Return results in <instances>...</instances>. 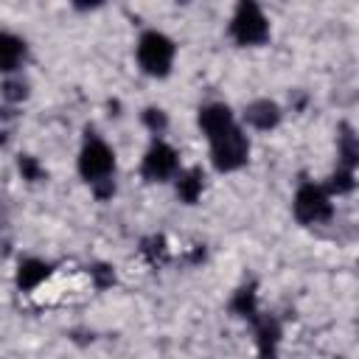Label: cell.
<instances>
[{"mask_svg": "<svg viewBox=\"0 0 359 359\" xmlns=\"http://www.w3.org/2000/svg\"><path fill=\"white\" fill-rule=\"evenodd\" d=\"M140 118H143V126H146L149 132H154V135H163L165 126H168V115H165L160 107H146Z\"/></svg>", "mask_w": 359, "mask_h": 359, "instance_id": "obj_17", "label": "cell"}, {"mask_svg": "<svg viewBox=\"0 0 359 359\" xmlns=\"http://www.w3.org/2000/svg\"><path fill=\"white\" fill-rule=\"evenodd\" d=\"M255 339H258V351H278L280 323L275 317H258L255 320Z\"/></svg>", "mask_w": 359, "mask_h": 359, "instance_id": "obj_13", "label": "cell"}, {"mask_svg": "<svg viewBox=\"0 0 359 359\" xmlns=\"http://www.w3.org/2000/svg\"><path fill=\"white\" fill-rule=\"evenodd\" d=\"M353 185H356V180H353V171H348V168H339L337 165V171H331V177H328V182H325V191L334 196H339V194H348V191H353Z\"/></svg>", "mask_w": 359, "mask_h": 359, "instance_id": "obj_16", "label": "cell"}, {"mask_svg": "<svg viewBox=\"0 0 359 359\" xmlns=\"http://www.w3.org/2000/svg\"><path fill=\"white\" fill-rule=\"evenodd\" d=\"M292 210L294 219L300 224H323L334 216V205H331V194L325 191V185H314V182H303L294 191L292 199Z\"/></svg>", "mask_w": 359, "mask_h": 359, "instance_id": "obj_4", "label": "cell"}, {"mask_svg": "<svg viewBox=\"0 0 359 359\" xmlns=\"http://www.w3.org/2000/svg\"><path fill=\"white\" fill-rule=\"evenodd\" d=\"M247 157H250V140L238 123L233 129H227L224 135L210 140V163L222 174L238 171L247 163Z\"/></svg>", "mask_w": 359, "mask_h": 359, "instance_id": "obj_3", "label": "cell"}, {"mask_svg": "<svg viewBox=\"0 0 359 359\" xmlns=\"http://www.w3.org/2000/svg\"><path fill=\"white\" fill-rule=\"evenodd\" d=\"M25 56H28L25 39H20V36H14V34H8V31L0 34V65H3L6 73H14L17 67H22Z\"/></svg>", "mask_w": 359, "mask_h": 359, "instance_id": "obj_10", "label": "cell"}, {"mask_svg": "<svg viewBox=\"0 0 359 359\" xmlns=\"http://www.w3.org/2000/svg\"><path fill=\"white\" fill-rule=\"evenodd\" d=\"M140 174L146 182H168L180 174V157L174 151V146H168L165 140H154L140 163Z\"/></svg>", "mask_w": 359, "mask_h": 359, "instance_id": "obj_6", "label": "cell"}, {"mask_svg": "<svg viewBox=\"0 0 359 359\" xmlns=\"http://www.w3.org/2000/svg\"><path fill=\"white\" fill-rule=\"evenodd\" d=\"M174 56H177V45L168 34L163 31H143L140 39H137V65L146 76H154V79H163L171 73V65H174Z\"/></svg>", "mask_w": 359, "mask_h": 359, "instance_id": "obj_1", "label": "cell"}, {"mask_svg": "<svg viewBox=\"0 0 359 359\" xmlns=\"http://www.w3.org/2000/svg\"><path fill=\"white\" fill-rule=\"evenodd\" d=\"M230 36L244 48H255L269 39V20L258 3L241 0L236 6L233 17H230Z\"/></svg>", "mask_w": 359, "mask_h": 359, "instance_id": "obj_2", "label": "cell"}, {"mask_svg": "<svg viewBox=\"0 0 359 359\" xmlns=\"http://www.w3.org/2000/svg\"><path fill=\"white\" fill-rule=\"evenodd\" d=\"M230 309H233V314H238V317L255 323V320H258V297H255V289H252V286H241V289L233 294Z\"/></svg>", "mask_w": 359, "mask_h": 359, "instance_id": "obj_14", "label": "cell"}, {"mask_svg": "<svg viewBox=\"0 0 359 359\" xmlns=\"http://www.w3.org/2000/svg\"><path fill=\"white\" fill-rule=\"evenodd\" d=\"M196 123H199V129H202V135L208 137V143L213 140V137H219V135H224L227 129H233L236 126V118H233V109L227 107V104H205L202 109H199V118H196Z\"/></svg>", "mask_w": 359, "mask_h": 359, "instance_id": "obj_7", "label": "cell"}, {"mask_svg": "<svg viewBox=\"0 0 359 359\" xmlns=\"http://www.w3.org/2000/svg\"><path fill=\"white\" fill-rule=\"evenodd\" d=\"M140 255L149 261V264H163L165 255H168V244L163 236H149L140 241Z\"/></svg>", "mask_w": 359, "mask_h": 359, "instance_id": "obj_15", "label": "cell"}, {"mask_svg": "<svg viewBox=\"0 0 359 359\" xmlns=\"http://www.w3.org/2000/svg\"><path fill=\"white\" fill-rule=\"evenodd\" d=\"M337 157H339V163H337L339 168L353 171L359 165V135L348 123L339 126V135H337Z\"/></svg>", "mask_w": 359, "mask_h": 359, "instance_id": "obj_12", "label": "cell"}, {"mask_svg": "<svg viewBox=\"0 0 359 359\" xmlns=\"http://www.w3.org/2000/svg\"><path fill=\"white\" fill-rule=\"evenodd\" d=\"M50 275V264L48 261H39V258H25L20 261L17 266V286L22 292H34L39 283H45Z\"/></svg>", "mask_w": 359, "mask_h": 359, "instance_id": "obj_11", "label": "cell"}, {"mask_svg": "<svg viewBox=\"0 0 359 359\" xmlns=\"http://www.w3.org/2000/svg\"><path fill=\"white\" fill-rule=\"evenodd\" d=\"M174 191H177V199L180 202L196 205V199L205 191V174H202V168H196V165L180 168V174L174 177Z\"/></svg>", "mask_w": 359, "mask_h": 359, "instance_id": "obj_9", "label": "cell"}, {"mask_svg": "<svg viewBox=\"0 0 359 359\" xmlns=\"http://www.w3.org/2000/svg\"><path fill=\"white\" fill-rule=\"evenodd\" d=\"M258 359H280L278 351H258Z\"/></svg>", "mask_w": 359, "mask_h": 359, "instance_id": "obj_21", "label": "cell"}, {"mask_svg": "<svg viewBox=\"0 0 359 359\" xmlns=\"http://www.w3.org/2000/svg\"><path fill=\"white\" fill-rule=\"evenodd\" d=\"M334 359H345V356H334Z\"/></svg>", "mask_w": 359, "mask_h": 359, "instance_id": "obj_22", "label": "cell"}, {"mask_svg": "<svg viewBox=\"0 0 359 359\" xmlns=\"http://www.w3.org/2000/svg\"><path fill=\"white\" fill-rule=\"evenodd\" d=\"M90 275H93V280H95L98 289H109V286L115 283V269H112L109 264H95V266L90 269Z\"/></svg>", "mask_w": 359, "mask_h": 359, "instance_id": "obj_20", "label": "cell"}, {"mask_svg": "<svg viewBox=\"0 0 359 359\" xmlns=\"http://www.w3.org/2000/svg\"><path fill=\"white\" fill-rule=\"evenodd\" d=\"M112 171H115V154H112V149L101 137H90L81 146V151H79V174L90 185H98V182L112 180Z\"/></svg>", "mask_w": 359, "mask_h": 359, "instance_id": "obj_5", "label": "cell"}, {"mask_svg": "<svg viewBox=\"0 0 359 359\" xmlns=\"http://www.w3.org/2000/svg\"><path fill=\"white\" fill-rule=\"evenodd\" d=\"M3 98L11 101V104L28 98V81H22V79H11V76H8V79L3 81Z\"/></svg>", "mask_w": 359, "mask_h": 359, "instance_id": "obj_19", "label": "cell"}, {"mask_svg": "<svg viewBox=\"0 0 359 359\" xmlns=\"http://www.w3.org/2000/svg\"><path fill=\"white\" fill-rule=\"evenodd\" d=\"M280 107L272 101V98H255V101H250L247 107H244V121L252 126V129H258V132H269V129H275L278 123H280Z\"/></svg>", "mask_w": 359, "mask_h": 359, "instance_id": "obj_8", "label": "cell"}, {"mask_svg": "<svg viewBox=\"0 0 359 359\" xmlns=\"http://www.w3.org/2000/svg\"><path fill=\"white\" fill-rule=\"evenodd\" d=\"M17 168H20L22 180H28V182H39V180H45V168H42V165H39V160H36V157H31V154H20Z\"/></svg>", "mask_w": 359, "mask_h": 359, "instance_id": "obj_18", "label": "cell"}]
</instances>
